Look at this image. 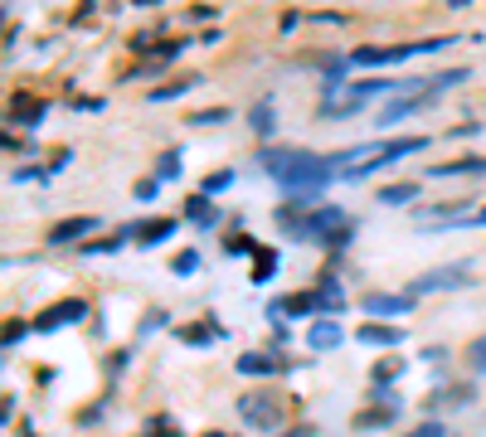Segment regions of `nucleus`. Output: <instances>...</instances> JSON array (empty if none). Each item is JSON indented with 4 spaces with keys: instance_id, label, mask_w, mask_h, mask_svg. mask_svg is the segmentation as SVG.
Wrapping results in <instances>:
<instances>
[{
    "instance_id": "20e7f679",
    "label": "nucleus",
    "mask_w": 486,
    "mask_h": 437,
    "mask_svg": "<svg viewBox=\"0 0 486 437\" xmlns=\"http://www.w3.org/2000/svg\"><path fill=\"white\" fill-rule=\"evenodd\" d=\"M457 287H471L467 267H438V273H423L409 282V297H428V292H457Z\"/></svg>"
},
{
    "instance_id": "412c9836",
    "label": "nucleus",
    "mask_w": 486,
    "mask_h": 437,
    "mask_svg": "<svg viewBox=\"0 0 486 437\" xmlns=\"http://www.w3.org/2000/svg\"><path fill=\"white\" fill-rule=\"evenodd\" d=\"M273 273H278V248H258L253 253V282H273Z\"/></svg>"
},
{
    "instance_id": "79ce46f5",
    "label": "nucleus",
    "mask_w": 486,
    "mask_h": 437,
    "mask_svg": "<svg viewBox=\"0 0 486 437\" xmlns=\"http://www.w3.org/2000/svg\"><path fill=\"white\" fill-rule=\"evenodd\" d=\"M288 437H311V428H292Z\"/></svg>"
},
{
    "instance_id": "0eeeda50",
    "label": "nucleus",
    "mask_w": 486,
    "mask_h": 437,
    "mask_svg": "<svg viewBox=\"0 0 486 437\" xmlns=\"http://www.w3.org/2000/svg\"><path fill=\"white\" fill-rule=\"evenodd\" d=\"M365 312L370 316H409L413 312V297H409V292H370Z\"/></svg>"
},
{
    "instance_id": "2f4dec72",
    "label": "nucleus",
    "mask_w": 486,
    "mask_h": 437,
    "mask_svg": "<svg viewBox=\"0 0 486 437\" xmlns=\"http://www.w3.org/2000/svg\"><path fill=\"white\" fill-rule=\"evenodd\" d=\"M127 243V233H117V238H103V243H83V253H88V258H97V253H117Z\"/></svg>"
},
{
    "instance_id": "a878e982",
    "label": "nucleus",
    "mask_w": 486,
    "mask_h": 437,
    "mask_svg": "<svg viewBox=\"0 0 486 437\" xmlns=\"http://www.w3.org/2000/svg\"><path fill=\"white\" fill-rule=\"evenodd\" d=\"M404 370H409V360H380V364H375V389H384L390 379H399Z\"/></svg>"
},
{
    "instance_id": "f3484780",
    "label": "nucleus",
    "mask_w": 486,
    "mask_h": 437,
    "mask_svg": "<svg viewBox=\"0 0 486 437\" xmlns=\"http://www.w3.org/2000/svg\"><path fill=\"white\" fill-rule=\"evenodd\" d=\"M282 316H326L317 292H297V297H282Z\"/></svg>"
},
{
    "instance_id": "c03bdc74",
    "label": "nucleus",
    "mask_w": 486,
    "mask_h": 437,
    "mask_svg": "<svg viewBox=\"0 0 486 437\" xmlns=\"http://www.w3.org/2000/svg\"><path fill=\"white\" fill-rule=\"evenodd\" d=\"M25 437H35V432H25Z\"/></svg>"
},
{
    "instance_id": "ddd939ff",
    "label": "nucleus",
    "mask_w": 486,
    "mask_h": 437,
    "mask_svg": "<svg viewBox=\"0 0 486 437\" xmlns=\"http://www.w3.org/2000/svg\"><path fill=\"white\" fill-rule=\"evenodd\" d=\"M486 171V156H467V161H442V165H428L433 180H448V175H481Z\"/></svg>"
},
{
    "instance_id": "7ed1b4c3",
    "label": "nucleus",
    "mask_w": 486,
    "mask_h": 437,
    "mask_svg": "<svg viewBox=\"0 0 486 437\" xmlns=\"http://www.w3.org/2000/svg\"><path fill=\"white\" fill-rule=\"evenodd\" d=\"M448 39H423V45H390V49H355L350 54V64H360V68H384V64H404V59H419V54H438Z\"/></svg>"
},
{
    "instance_id": "9d476101",
    "label": "nucleus",
    "mask_w": 486,
    "mask_h": 437,
    "mask_svg": "<svg viewBox=\"0 0 486 437\" xmlns=\"http://www.w3.org/2000/svg\"><path fill=\"white\" fill-rule=\"evenodd\" d=\"M433 97L438 93H404V97H394V103L390 107H384V126H394V122H404V117H413V112H423L428 103H433Z\"/></svg>"
},
{
    "instance_id": "9b49d317",
    "label": "nucleus",
    "mask_w": 486,
    "mask_h": 437,
    "mask_svg": "<svg viewBox=\"0 0 486 437\" xmlns=\"http://www.w3.org/2000/svg\"><path fill=\"white\" fill-rule=\"evenodd\" d=\"M93 229H97V219H93V214L59 219V223L49 229V243H78V238H83V233H93Z\"/></svg>"
},
{
    "instance_id": "2eb2a0df",
    "label": "nucleus",
    "mask_w": 486,
    "mask_h": 437,
    "mask_svg": "<svg viewBox=\"0 0 486 437\" xmlns=\"http://www.w3.org/2000/svg\"><path fill=\"white\" fill-rule=\"evenodd\" d=\"M340 341H346V331H340L336 321H317V326H311V335H307V345L321 350V355H326V350H336Z\"/></svg>"
},
{
    "instance_id": "b1692460",
    "label": "nucleus",
    "mask_w": 486,
    "mask_h": 437,
    "mask_svg": "<svg viewBox=\"0 0 486 437\" xmlns=\"http://www.w3.org/2000/svg\"><path fill=\"white\" fill-rule=\"evenodd\" d=\"M471 68H442L438 78H428V93H442V88H457V83H467Z\"/></svg>"
},
{
    "instance_id": "f8f14e48",
    "label": "nucleus",
    "mask_w": 486,
    "mask_h": 437,
    "mask_svg": "<svg viewBox=\"0 0 486 437\" xmlns=\"http://www.w3.org/2000/svg\"><path fill=\"white\" fill-rule=\"evenodd\" d=\"M317 297H321V321H336V312L346 306V292H340V277L336 273H321V282H317Z\"/></svg>"
},
{
    "instance_id": "cd10ccee",
    "label": "nucleus",
    "mask_w": 486,
    "mask_h": 437,
    "mask_svg": "<svg viewBox=\"0 0 486 437\" xmlns=\"http://www.w3.org/2000/svg\"><path fill=\"white\" fill-rule=\"evenodd\" d=\"M228 185H234V171H214V175H205V185H199V194L209 200V194H224Z\"/></svg>"
},
{
    "instance_id": "7c9ffc66",
    "label": "nucleus",
    "mask_w": 486,
    "mask_h": 437,
    "mask_svg": "<svg viewBox=\"0 0 486 437\" xmlns=\"http://www.w3.org/2000/svg\"><path fill=\"white\" fill-rule=\"evenodd\" d=\"M404 437H452V432H448V422L428 418V422H419V428H413V432H404Z\"/></svg>"
},
{
    "instance_id": "58836bf2",
    "label": "nucleus",
    "mask_w": 486,
    "mask_h": 437,
    "mask_svg": "<svg viewBox=\"0 0 486 437\" xmlns=\"http://www.w3.org/2000/svg\"><path fill=\"white\" fill-rule=\"evenodd\" d=\"M161 326H166V316H161V312H151V316H147V326H141V335H151V331H161Z\"/></svg>"
},
{
    "instance_id": "4c0bfd02",
    "label": "nucleus",
    "mask_w": 486,
    "mask_h": 437,
    "mask_svg": "<svg viewBox=\"0 0 486 437\" xmlns=\"http://www.w3.org/2000/svg\"><path fill=\"white\" fill-rule=\"evenodd\" d=\"M228 253H258V243H253V238H228Z\"/></svg>"
},
{
    "instance_id": "39448f33",
    "label": "nucleus",
    "mask_w": 486,
    "mask_h": 437,
    "mask_svg": "<svg viewBox=\"0 0 486 437\" xmlns=\"http://www.w3.org/2000/svg\"><path fill=\"white\" fill-rule=\"evenodd\" d=\"M238 418L253 422L258 432H268V428H278V422H282V408L268 399V393H243V399H238Z\"/></svg>"
},
{
    "instance_id": "ea45409f",
    "label": "nucleus",
    "mask_w": 486,
    "mask_h": 437,
    "mask_svg": "<svg viewBox=\"0 0 486 437\" xmlns=\"http://www.w3.org/2000/svg\"><path fill=\"white\" fill-rule=\"evenodd\" d=\"M78 112H103V97H78Z\"/></svg>"
},
{
    "instance_id": "6ab92c4d",
    "label": "nucleus",
    "mask_w": 486,
    "mask_h": 437,
    "mask_svg": "<svg viewBox=\"0 0 486 437\" xmlns=\"http://www.w3.org/2000/svg\"><path fill=\"white\" fill-rule=\"evenodd\" d=\"M45 112H49V103H35V97H15L10 117H15L20 126H39V122H45Z\"/></svg>"
},
{
    "instance_id": "37998d69",
    "label": "nucleus",
    "mask_w": 486,
    "mask_h": 437,
    "mask_svg": "<svg viewBox=\"0 0 486 437\" xmlns=\"http://www.w3.org/2000/svg\"><path fill=\"white\" fill-rule=\"evenodd\" d=\"M205 437H228V432H205Z\"/></svg>"
},
{
    "instance_id": "393cba45",
    "label": "nucleus",
    "mask_w": 486,
    "mask_h": 437,
    "mask_svg": "<svg viewBox=\"0 0 486 437\" xmlns=\"http://www.w3.org/2000/svg\"><path fill=\"white\" fill-rule=\"evenodd\" d=\"M399 413L394 408H375V413H360L355 418V432H370V428H384V422H394Z\"/></svg>"
},
{
    "instance_id": "4468645a",
    "label": "nucleus",
    "mask_w": 486,
    "mask_h": 437,
    "mask_svg": "<svg viewBox=\"0 0 486 437\" xmlns=\"http://www.w3.org/2000/svg\"><path fill=\"white\" fill-rule=\"evenodd\" d=\"M375 200H380L384 209H404V204L419 200V185H413V180H399V185H384Z\"/></svg>"
},
{
    "instance_id": "6e6552de",
    "label": "nucleus",
    "mask_w": 486,
    "mask_h": 437,
    "mask_svg": "<svg viewBox=\"0 0 486 437\" xmlns=\"http://www.w3.org/2000/svg\"><path fill=\"white\" fill-rule=\"evenodd\" d=\"M355 341L375 345V350H399V345H404V331H399V326H380V321H365V326L355 331Z\"/></svg>"
},
{
    "instance_id": "423d86ee",
    "label": "nucleus",
    "mask_w": 486,
    "mask_h": 437,
    "mask_svg": "<svg viewBox=\"0 0 486 437\" xmlns=\"http://www.w3.org/2000/svg\"><path fill=\"white\" fill-rule=\"evenodd\" d=\"M88 316V302L83 297H64V302H54L45 316L35 321V331H59V326H74V321Z\"/></svg>"
},
{
    "instance_id": "f257e3e1",
    "label": "nucleus",
    "mask_w": 486,
    "mask_h": 437,
    "mask_svg": "<svg viewBox=\"0 0 486 437\" xmlns=\"http://www.w3.org/2000/svg\"><path fill=\"white\" fill-rule=\"evenodd\" d=\"M331 175H336V165L326 161V156H311V151H292V161H288V171H282V190L288 194H321L326 185H331Z\"/></svg>"
},
{
    "instance_id": "dca6fc26",
    "label": "nucleus",
    "mask_w": 486,
    "mask_h": 437,
    "mask_svg": "<svg viewBox=\"0 0 486 437\" xmlns=\"http://www.w3.org/2000/svg\"><path fill=\"white\" fill-rule=\"evenodd\" d=\"M185 219H190L195 223V229H214V223H219V209H209V200H205V194H190V204H185Z\"/></svg>"
},
{
    "instance_id": "e433bc0d",
    "label": "nucleus",
    "mask_w": 486,
    "mask_h": 437,
    "mask_svg": "<svg viewBox=\"0 0 486 437\" xmlns=\"http://www.w3.org/2000/svg\"><path fill=\"white\" fill-rule=\"evenodd\" d=\"M25 331H30V326H25V321H10V326H5V350L15 345V341H25Z\"/></svg>"
},
{
    "instance_id": "a211bd4d",
    "label": "nucleus",
    "mask_w": 486,
    "mask_h": 437,
    "mask_svg": "<svg viewBox=\"0 0 486 437\" xmlns=\"http://www.w3.org/2000/svg\"><path fill=\"white\" fill-rule=\"evenodd\" d=\"M288 370V360L278 355H238V374H282Z\"/></svg>"
},
{
    "instance_id": "f704fd0d",
    "label": "nucleus",
    "mask_w": 486,
    "mask_h": 437,
    "mask_svg": "<svg viewBox=\"0 0 486 437\" xmlns=\"http://www.w3.org/2000/svg\"><path fill=\"white\" fill-rule=\"evenodd\" d=\"M471 370L486 374V335H477V341H471Z\"/></svg>"
},
{
    "instance_id": "72a5a7b5",
    "label": "nucleus",
    "mask_w": 486,
    "mask_h": 437,
    "mask_svg": "<svg viewBox=\"0 0 486 437\" xmlns=\"http://www.w3.org/2000/svg\"><path fill=\"white\" fill-rule=\"evenodd\" d=\"M195 267H199V253H195V248H185L180 258H176V273H180V277H190Z\"/></svg>"
},
{
    "instance_id": "a19ab883",
    "label": "nucleus",
    "mask_w": 486,
    "mask_h": 437,
    "mask_svg": "<svg viewBox=\"0 0 486 437\" xmlns=\"http://www.w3.org/2000/svg\"><path fill=\"white\" fill-rule=\"evenodd\" d=\"M462 223H486V204H481V209H471V214H467Z\"/></svg>"
},
{
    "instance_id": "aec40b11",
    "label": "nucleus",
    "mask_w": 486,
    "mask_h": 437,
    "mask_svg": "<svg viewBox=\"0 0 486 437\" xmlns=\"http://www.w3.org/2000/svg\"><path fill=\"white\" fill-rule=\"evenodd\" d=\"M176 341H185V345H209V341H224V326H180L176 331Z\"/></svg>"
},
{
    "instance_id": "c85d7f7f",
    "label": "nucleus",
    "mask_w": 486,
    "mask_h": 437,
    "mask_svg": "<svg viewBox=\"0 0 486 437\" xmlns=\"http://www.w3.org/2000/svg\"><path fill=\"white\" fill-rule=\"evenodd\" d=\"M156 180H180V151H170V156L156 161Z\"/></svg>"
},
{
    "instance_id": "1a4fd4ad",
    "label": "nucleus",
    "mask_w": 486,
    "mask_h": 437,
    "mask_svg": "<svg viewBox=\"0 0 486 437\" xmlns=\"http://www.w3.org/2000/svg\"><path fill=\"white\" fill-rule=\"evenodd\" d=\"M176 229H180L176 219H147V223H137V229H122V233H127V238H137L141 248H156V243H166V238L176 233Z\"/></svg>"
},
{
    "instance_id": "f03ea898",
    "label": "nucleus",
    "mask_w": 486,
    "mask_h": 437,
    "mask_svg": "<svg viewBox=\"0 0 486 437\" xmlns=\"http://www.w3.org/2000/svg\"><path fill=\"white\" fill-rule=\"evenodd\" d=\"M419 151H428V136H394V141H384L380 156L350 165L346 175H350V180H370V175H380V171H390V165H399L404 156H419Z\"/></svg>"
},
{
    "instance_id": "bb28decb",
    "label": "nucleus",
    "mask_w": 486,
    "mask_h": 437,
    "mask_svg": "<svg viewBox=\"0 0 486 437\" xmlns=\"http://www.w3.org/2000/svg\"><path fill=\"white\" fill-rule=\"evenodd\" d=\"M433 403L462 408V403H471V384H452V389H438V399H433Z\"/></svg>"
},
{
    "instance_id": "4be33fe9",
    "label": "nucleus",
    "mask_w": 486,
    "mask_h": 437,
    "mask_svg": "<svg viewBox=\"0 0 486 437\" xmlns=\"http://www.w3.org/2000/svg\"><path fill=\"white\" fill-rule=\"evenodd\" d=\"M195 83H205V78H176V83H161V88H151L147 97H151V103H170V97H185V93L195 88Z\"/></svg>"
},
{
    "instance_id": "5701e85b",
    "label": "nucleus",
    "mask_w": 486,
    "mask_h": 437,
    "mask_svg": "<svg viewBox=\"0 0 486 437\" xmlns=\"http://www.w3.org/2000/svg\"><path fill=\"white\" fill-rule=\"evenodd\" d=\"M248 122H253V132H258V136H273V126H278L273 122V97H263V103L248 112Z\"/></svg>"
},
{
    "instance_id": "473e14b6",
    "label": "nucleus",
    "mask_w": 486,
    "mask_h": 437,
    "mask_svg": "<svg viewBox=\"0 0 486 437\" xmlns=\"http://www.w3.org/2000/svg\"><path fill=\"white\" fill-rule=\"evenodd\" d=\"M365 103H355V97H346V103H336V107H321V117H350V112H360Z\"/></svg>"
},
{
    "instance_id": "c9c22d12",
    "label": "nucleus",
    "mask_w": 486,
    "mask_h": 437,
    "mask_svg": "<svg viewBox=\"0 0 486 437\" xmlns=\"http://www.w3.org/2000/svg\"><path fill=\"white\" fill-rule=\"evenodd\" d=\"M185 49H190V45H185V39H170V45H161V49H156V59H180Z\"/></svg>"
},
{
    "instance_id": "c756f323",
    "label": "nucleus",
    "mask_w": 486,
    "mask_h": 437,
    "mask_svg": "<svg viewBox=\"0 0 486 437\" xmlns=\"http://www.w3.org/2000/svg\"><path fill=\"white\" fill-rule=\"evenodd\" d=\"M219 122H228V107H205L190 117V126H219Z\"/></svg>"
}]
</instances>
